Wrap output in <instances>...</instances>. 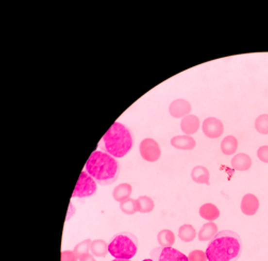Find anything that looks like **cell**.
Returning <instances> with one entry per match:
<instances>
[{
  "label": "cell",
  "mask_w": 268,
  "mask_h": 261,
  "mask_svg": "<svg viewBox=\"0 0 268 261\" xmlns=\"http://www.w3.org/2000/svg\"><path fill=\"white\" fill-rule=\"evenodd\" d=\"M255 130L263 135L268 134V115L264 114L259 116L255 119Z\"/></svg>",
  "instance_id": "cb8c5ba5"
},
{
  "label": "cell",
  "mask_w": 268,
  "mask_h": 261,
  "mask_svg": "<svg viewBox=\"0 0 268 261\" xmlns=\"http://www.w3.org/2000/svg\"><path fill=\"white\" fill-rule=\"evenodd\" d=\"M257 157L259 160L263 163H267L268 164V146H262L259 148L257 150Z\"/></svg>",
  "instance_id": "4316f807"
},
{
  "label": "cell",
  "mask_w": 268,
  "mask_h": 261,
  "mask_svg": "<svg viewBox=\"0 0 268 261\" xmlns=\"http://www.w3.org/2000/svg\"><path fill=\"white\" fill-rule=\"evenodd\" d=\"M140 154L144 161L153 163L161 156V149L158 142L152 138H145L140 144Z\"/></svg>",
  "instance_id": "52a82bcc"
},
{
  "label": "cell",
  "mask_w": 268,
  "mask_h": 261,
  "mask_svg": "<svg viewBox=\"0 0 268 261\" xmlns=\"http://www.w3.org/2000/svg\"><path fill=\"white\" fill-rule=\"evenodd\" d=\"M91 240L90 239H86L84 241H82L80 243H77L75 245V247L73 249V252L77 256V258H80L81 256H83L85 254L90 253V247H91Z\"/></svg>",
  "instance_id": "d4e9b609"
},
{
  "label": "cell",
  "mask_w": 268,
  "mask_h": 261,
  "mask_svg": "<svg viewBox=\"0 0 268 261\" xmlns=\"http://www.w3.org/2000/svg\"><path fill=\"white\" fill-rule=\"evenodd\" d=\"M200 216L205 221L214 222L220 216V210L214 203H204L199 210Z\"/></svg>",
  "instance_id": "5bb4252c"
},
{
  "label": "cell",
  "mask_w": 268,
  "mask_h": 261,
  "mask_svg": "<svg viewBox=\"0 0 268 261\" xmlns=\"http://www.w3.org/2000/svg\"><path fill=\"white\" fill-rule=\"evenodd\" d=\"M191 109L192 106L190 104V102L184 99L174 100L168 107L169 115L174 118H182V119L184 117L190 115Z\"/></svg>",
  "instance_id": "9c48e42d"
},
{
  "label": "cell",
  "mask_w": 268,
  "mask_h": 261,
  "mask_svg": "<svg viewBox=\"0 0 268 261\" xmlns=\"http://www.w3.org/2000/svg\"><path fill=\"white\" fill-rule=\"evenodd\" d=\"M171 145L178 150L189 151L194 149L195 146H197V141H195L192 136L177 135L174 136L171 139Z\"/></svg>",
  "instance_id": "7c38bea8"
},
{
  "label": "cell",
  "mask_w": 268,
  "mask_h": 261,
  "mask_svg": "<svg viewBox=\"0 0 268 261\" xmlns=\"http://www.w3.org/2000/svg\"><path fill=\"white\" fill-rule=\"evenodd\" d=\"M200 124L201 121L198 116L188 115L182 119V122H180V129H182L183 133H184V135L192 136L199 131Z\"/></svg>",
  "instance_id": "8fae6325"
},
{
  "label": "cell",
  "mask_w": 268,
  "mask_h": 261,
  "mask_svg": "<svg viewBox=\"0 0 268 261\" xmlns=\"http://www.w3.org/2000/svg\"><path fill=\"white\" fill-rule=\"evenodd\" d=\"M178 237L183 242H192L195 237H197V230L194 229L192 225L184 224L178 229Z\"/></svg>",
  "instance_id": "ffe728a7"
},
{
  "label": "cell",
  "mask_w": 268,
  "mask_h": 261,
  "mask_svg": "<svg viewBox=\"0 0 268 261\" xmlns=\"http://www.w3.org/2000/svg\"><path fill=\"white\" fill-rule=\"evenodd\" d=\"M158 243L161 247H172L175 243V234L169 229H163L157 235Z\"/></svg>",
  "instance_id": "44dd1931"
},
{
  "label": "cell",
  "mask_w": 268,
  "mask_h": 261,
  "mask_svg": "<svg viewBox=\"0 0 268 261\" xmlns=\"http://www.w3.org/2000/svg\"><path fill=\"white\" fill-rule=\"evenodd\" d=\"M90 253L95 257H105L109 253V243L102 239H97L91 242Z\"/></svg>",
  "instance_id": "ac0fdd59"
},
{
  "label": "cell",
  "mask_w": 268,
  "mask_h": 261,
  "mask_svg": "<svg viewBox=\"0 0 268 261\" xmlns=\"http://www.w3.org/2000/svg\"><path fill=\"white\" fill-rule=\"evenodd\" d=\"M260 208L259 199L253 194H246V195L241 199L240 202V210L245 215L252 216L257 212Z\"/></svg>",
  "instance_id": "30bf717a"
},
{
  "label": "cell",
  "mask_w": 268,
  "mask_h": 261,
  "mask_svg": "<svg viewBox=\"0 0 268 261\" xmlns=\"http://www.w3.org/2000/svg\"><path fill=\"white\" fill-rule=\"evenodd\" d=\"M191 179L199 184H206L209 185V171L205 166H195L191 170Z\"/></svg>",
  "instance_id": "e0dca14e"
},
{
  "label": "cell",
  "mask_w": 268,
  "mask_h": 261,
  "mask_svg": "<svg viewBox=\"0 0 268 261\" xmlns=\"http://www.w3.org/2000/svg\"><path fill=\"white\" fill-rule=\"evenodd\" d=\"M137 212L151 213L154 209V201L149 196H141L136 199Z\"/></svg>",
  "instance_id": "7402d4cb"
},
{
  "label": "cell",
  "mask_w": 268,
  "mask_h": 261,
  "mask_svg": "<svg viewBox=\"0 0 268 261\" xmlns=\"http://www.w3.org/2000/svg\"><path fill=\"white\" fill-rule=\"evenodd\" d=\"M133 147V137L128 127L120 123L114 122L107 132L103 135L99 144V148L114 157L126 156Z\"/></svg>",
  "instance_id": "3957f363"
},
{
  "label": "cell",
  "mask_w": 268,
  "mask_h": 261,
  "mask_svg": "<svg viewBox=\"0 0 268 261\" xmlns=\"http://www.w3.org/2000/svg\"><path fill=\"white\" fill-rule=\"evenodd\" d=\"M142 261H154V260H152V259L151 258V259H144V260H142Z\"/></svg>",
  "instance_id": "1f68e13d"
},
{
  "label": "cell",
  "mask_w": 268,
  "mask_h": 261,
  "mask_svg": "<svg viewBox=\"0 0 268 261\" xmlns=\"http://www.w3.org/2000/svg\"><path fill=\"white\" fill-rule=\"evenodd\" d=\"M97 182L86 170L81 172L79 181L72 194V198H86L95 195L97 192Z\"/></svg>",
  "instance_id": "5b68a950"
},
{
  "label": "cell",
  "mask_w": 268,
  "mask_h": 261,
  "mask_svg": "<svg viewBox=\"0 0 268 261\" xmlns=\"http://www.w3.org/2000/svg\"><path fill=\"white\" fill-rule=\"evenodd\" d=\"M80 261H96L95 259V256L92 255L91 253H88V254H85L83 256H81V257L79 258Z\"/></svg>",
  "instance_id": "f1b7e54d"
},
{
  "label": "cell",
  "mask_w": 268,
  "mask_h": 261,
  "mask_svg": "<svg viewBox=\"0 0 268 261\" xmlns=\"http://www.w3.org/2000/svg\"><path fill=\"white\" fill-rule=\"evenodd\" d=\"M75 213V208L73 206V203L70 202L69 204V211H68V215H67V221H69V219L73 216V214Z\"/></svg>",
  "instance_id": "f546056e"
},
{
  "label": "cell",
  "mask_w": 268,
  "mask_h": 261,
  "mask_svg": "<svg viewBox=\"0 0 268 261\" xmlns=\"http://www.w3.org/2000/svg\"><path fill=\"white\" fill-rule=\"evenodd\" d=\"M238 148V140L233 135H229L221 141V150L225 155H233Z\"/></svg>",
  "instance_id": "d6986e66"
},
{
  "label": "cell",
  "mask_w": 268,
  "mask_h": 261,
  "mask_svg": "<svg viewBox=\"0 0 268 261\" xmlns=\"http://www.w3.org/2000/svg\"><path fill=\"white\" fill-rule=\"evenodd\" d=\"M112 261H131V260H128V259H114Z\"/></svg>",
  "instance_id": "4dcf8cb0"
},
{
  "label": "cell",
  "mask_w": 268,
  "mask_h": 261,
  "mask_svg": "<svg viewBox=\"0 0 268 261\" xmlns=\"http://www.w3.org/2000/svg\"><path fill=\"white\" fill-rule=\"evenodd\" d=\"M85 170L100 185H111L119 176L120 167L114 156L106 152L96 150L85 164Z\"/></svg>",
  "instance_id": "7a4b0ae2"
},
{
  "label": "cell",
  "mask_w": 268,
  "mask_h": 261,
  "mask_svg": "<svg viewBox=\"0 0 268 261\" xmlns=\"http://www.w3.org/2000/svg\"><path fill=\"white\" fill-rule=\"evenodd\" d=\"M231 165L235 170L247 171L249 170L252 166V160L248 154H246V153H238V154L234 155V157L232 158Z\"/></svg>",
  "instance_id": "4fadbf2b"
},
{
  "label": "cell",
  "mask_w": 268,
  "mask_h": 261,
  "mask_svg": "<svg viewBox=\"0 0 268 261\" xmlns=\"http://www.w3.org/2000/svg\"><path fill=\"white\" fill-rule=\"evenodd\" d=\"M132 193V186L129 183H121L117 185L113 191V198L118 202H122L130 198Z\"/></svg>",
  "instance_id": "2e32d148"
},
{
  "label": "cell",
  "mask_w": 268,
  "mask_h": 261,
  "mask_svg": "<svg viewBox=\"0 0 268 261\" xmlns=\"http://www.w3.org/2000/svg\"><path fill=\"white\" fill-rule=\"evenodd\" d=\"M189 261H207L206 253L201 249H195L188 256Z\"/></svg>",
  "instance_id": "484cf974"
},
{
  "label": "cell",
  "mask_w": 268,
  "mask_h": 261,
  "mask_svg": "<svg viewBox=\"0 0 268 261\" xmlns=\"http://www.w3.org/2000/svg\"><path fill=\"white\" fill-rule=\"evenodd\" d=\"M202 130L206 137L210 139H216L222 136L224 132V125L221 120L215 117H208L204 120L202 124Z\"/></svg>",
  "instance_id": "ba28073f"
},
{
  "label": "cell",
  "mask_w": 268,
  "mask_h": 261,
  "mask_svg": "<svg viewBox=\"0 0 268 261\" xmlns=\"http://www.w3.org/2000/svg\"><path fill=\"white\" fill-rule=\"evenodd\" d=\"M119 208L123 213L127 214V215H132V214H135L137 212L136 199H132V198L127 199V200L120 202Z\"/></svg>",
  "instance_id": "603a6c76"
},
{
  "label": "cell",
  "mask_w": 268,
  "mask_h": 261,
  "mask_svg": "<svg viewBox=\"0 0 268 261\" xmlns=\"http://www.w3.org/2000/svg\"><path fill=\"white\" fill-rule=\"evenodd\" d=\"M151 257L154 261H189L187 256L173 247L153 248Z\"/></svg>",
  "instance_id": "8992f818"
},
{
  "label": "cell",
  "mask_w": 268,
  "mask_h": 261,
  "mask_svg": "<svg viewBox=\"0 0 268 261\" xmlns=\"http://www.w3.org/2000/svg\"><path fill=\"white\" fill-rule=\"evenodd\" d=\"M138 240L132 232L123 231L115 234L109 243V253L115 259L131 260L137 253Z\"/></svg>",
  "instance_id": "277c9868"
},
{
  "label": "cell",
  "mask_w": 268,
  "mask_h": 261,
  "mask_svg": "<svg viewBox=\"0 0 268 261\" xmlns=\"http://www.w3.org/2000/svg\"><path fill=\"white\" fill-rule=\"evenodd\" d=\"M218 233V226L216 225L214 222H208L204 224L202 228L200 229V231L198 233V238L200 241L206 242V241H210L216 234Z\"/></svg>",
  "instance_id": "9a60e30c"
},
{
  "label": "cell",
  "mask_w": 268,
  "mask_h": 261,
  "mask_svg": "<svg viewBox=\"0 0 268 261\" xmlns=\"http://www.w3.org/2000/svg\"><path fill=\"white\" fill-rule=\"evenodd\" d=\"M79 258L73 250H64L61 253V261H77Z\"/></svg>",
  "instance_id": "83f0119b"
},
{
  "label": "cell",
  "mask_w": 268,
  "mask_h": 261,
  "mask_svg": "<svg viewBox=\"0 0 268 261\" xmlns=\"http://www.w3.org/2000/svg\"><path fill=\"white\" fill-rule=\"evenodd\" d=\"M208 261H237L241 256V240L232 230L219 231L206 248Z\"/></svg>",
  "instance_id": "6da1fadb"
}]
</instances>
